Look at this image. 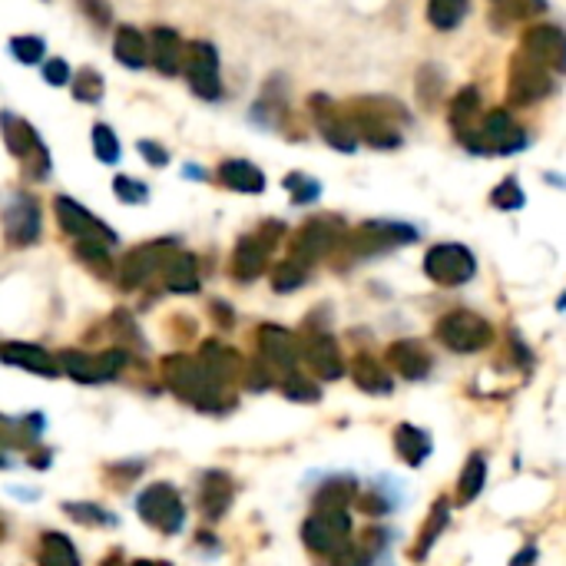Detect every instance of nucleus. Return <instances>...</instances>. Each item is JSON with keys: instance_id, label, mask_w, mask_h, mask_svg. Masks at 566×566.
<instances>
[{"instance_id": "nucleus-1", "label": "nucleus", "mask_w": 566, "mask_h": 566, "mask_svg": "<svg viewBox=\"0 0 566 566\" xmlns=\"http://www.w3.org/2000/svg\"><path fill=\"white\" fill-rule=\"evenodd\" d=\"M163 378H166V388L179 401H186L199 411L219 414V411L236 408V394L229 391V385H222L199 362V355H169V358H163Z\"/></svg>"}, {"instance_id": "nucleus-2", "label": "nucleus", "mask_w": 566, "mask_h": 566, "mask_svg": "<svg viewBox=\"0 0 566 566\" xmlns=\"http://www.w3.org/2000/svg\"><path fill=\"white\" fill-rule=\"evenodd\" d=\"M355 137L365 140L375 150H394L401 146V123H411L408 113L394 99H362L355 106V120H349Z\"/></svg>"}, {"instance_id": "nucleus-3", "label": "nucleus", "mask_w": 566, "mask_h": 566, "mask_svg": "<svg viewBox=\"0 0 566 566\" xmlns=\"http://www.w3.org/2000/svg\"><path fill=\"white\" fill-rule=\"evenodd\" d=\"M437 342L455 355H477L494 342V328L474 311H447L437 321Z\"/></svg>"}, {"instance_id": "nucleus-4", "label": "nucleus", "mask_w": 566, "mask_h": 566, "mask_svg": "<svg viewBox=\"0 0 566 566\" xmlns=\"http://www.w3.org/2000/svg\"><path fill=\"white\" fill-rule=\"evenodd\" d=\"M0 130H4V143H8V150L24 163V169H27V176L31 179H47L50 176V153H47V146L40 143V137H37V130L27 123V120H21L17 113H0Z\"/></svg>"}, {"instance_id": "nucleus-5", "label": "nucleus", "mask_w": 566, "mask_h": 566, "mask_svg": "<svg viewBox=\"0 0 566 566\" xmlns=\"http://www.w3.org/2000/svg\"><path fill=\"white\" fill-rule=\"evenodd\" d=\"M424 275L431 282L444 285V288H458V285H468L477 275V259L461 243H440V246L427 249Z\"/></svg>"}, {"instance_id": "nucleus-6", "label": "nucleus", "mask_w": 566, "mask_h": 566, "mask_svg": "<svg viewBox=\"0 0 566 566\" xmlns=\"http://www.w3.org/2000/svg\"><path fill=\"white\" fill-rule=\"evenodd\" d=\"M417 243V229L408 222H391V219H375V222H365L358 229L349 236V252L358 256V259H368V256H381V252H391L398 246H411Z\"/></svg>"}, {"instance_id": "nucleus-7", "label": "nucleus", "mask_w": 566, "mask_h": 566, "mask_svg": "<svg viewBox=\"0 0 566 566\" xmlns=\"http://www.w3.org/2000/svg\"><path fill=\"white\" fill-rule=\"evenodd\" d=\"M127 362H130L127 349H106V352H96V355H86V352H63V355H57V368L63 375H70L73 381H80V385L113 381L127 368Z\"/></svg>"}, {"instance_id": "nucleus-8", "label": "nucleus", "mask_w": 566, "mask_h": 566, "mask_svg": "<svg viewBox=\"0 0 566 566\" xmlns=\"http://www.w3.org/2000/svg\"><path fill=\"white\" fill-rule=\"evenodd\" d=\"M137 514L143 523L156 527L160 533H179L186 527V504L173 484H150L137 497Z\"/></svg>"}, {"instance_id": "nucleus-9", "label": "nucleus", "mask_w": 566, "mask_h": 566, "mask_svg": "<svg viewBox=\"0 0 566 566\" xmlns=\"http://www.w3.org/2000/svg\"><path fill=\"white\" fill-rule=\"evenodd\" d=\"M302 540L311 553L331 556L352 540V514L349 510H311L302 523Z\"/></svg>"}, {"instance_id": "nucleus-10", "label": "nucleus", "mask_w": 566, "mask_h": 566, "mask_svg": "<svg viewBox=\"0 0 566 566\" xmlns=\"http://www.w3.org/2000/svg\"><path fill=\"white\" fill-rule=\"evenodd\" d=\"M54 209H57L60 229H63L67 236H73L76 243H80V239H86V243H103V246H109V249L120 243V236L113 233L103 219H96L90 209H83L76 199H70V196H57V199H54Z\"/></svg>"}, {"instance_id": "nucleus-11", "label": "nucleus", "mask_w": 566, "mask_h": 566, "mask_svg": "<svg viewBox=\"0 0 566 566\" xmlns=\"http://www.w3.org/2000/svg\"><path fill=\"white\" fill-rule=\"evenodd\" d=\"M345 229H342V219H334V215H318L311 222H305L295 243H292V256L302 259L305 266L325 259L328 252L338 249V243H342Z\"/></svg>"}, {"instance_id": "nucleus-12", "label": "nucleus", "mask_w": 566, "mask_h": 566, "mask_svg": "<svg viewBox=\"0 0 566 566\" xmlns=\"http://www.w3.org/2000/svg\"><path fill=\"white\" fill-rule=\"evenodd\" d=\"M298 362H305L318 381H338L345 375V355L328 331H305L302 334Z\"/></svg>"}, {"instance_id": "nucleus-13", "label": "nucleus", "mask_w": 566, "mask_h": 566, "mask_svg": "<svg viewBox=\"0 0 566 566\" xmlns=\"http://www.w3.org/2000/svg\"><path fill=\"white\" fill-rule=\"evenodd\" d=\"M259 362L272 372V378H285L298 372V338L282 325L259 328Z\"/></svg>"}, {"instance_id": "nucleus-14", "label": "nucleus", "mask_w": 566, "mask_h": 566, "mask_svg": "<svg viewBox=\"0 0 566 566\" xmlns=\"http://www.w3.org/2000/svg\"><path fill=\"white\" fill-rule=\"evenodd\" d=\"M176 252V243L173 239H156V243H146V246H137L133 252H127V259L120 262L117 269V282L123 288H143L160 269L163 262Z\"/></svg>"}, {"instance_id": "nucleus-15", "label": "nucleus", "mask_w": 566, "mask_h": 566, "mask_svg": "<svg viewBox=\"0 0 566 566\" xmlns=\"http://www.w3.org/2000/svg\"><path fill=\"white\" fill-rule=\"evenodd\" d=\"M182 70L189 76V86L202 99H219L222 96V76H219V54L209 40H196L186 47Z\"/></svg>"}, {"instance_id": "nucleus-16", "label": "nucleus", "mask_w": 566, "mask_h": 566, "mask_svg": "<svg viewBox=\"0 0 566 566\" xmlns=\"http://www.w3.org/2000/svg\"><path fill=\"white\" fill-rule=\"evenodd\" d=\"M553 93V76L546 67L527 60L523 54L510 63V83H507V96L517 106H533L540 99H546Z\"/></svg>"}, {"instance_id": "nucleus-17", "label": "nucleus", "mask_w": 566, "mask_h": 566, "mask_svg": "<svg viewBox=\"0 0 566 566\" xmlns=\"http://www.w3.org/2000/svg\"><path fill=\"white\" fill-rule=\"evenodd\" d=\"M4 233L11 246H34L40 239V202L31 192H14L4 209Z\"/></svg>"}, {"instance_id": "nucleus-18", "label": "nucleus", "mask_w": 566, "mask_h": 566, "mask_svg": "<svg viewBox=\"0 0 566 566\" xmlns=\"http://www.w3.org/2000/svg\"><path fill=\"white\" fill-rule=\"evenodd\" d=\"M520 54H523L527 60H533V63H540V67L559 73V70L566 67V37H563V31L553 27V24H533V27L523 34V40H520Z\"/></svg>"}, {"instance_id": "nucleus-19", "label": "nucleus", "mask_w": 566, "mask_h": 566, "mask_svg": "<svg viewBox=\"0 0 566 566\" xmlns=\"http://www.w3.org/2000/svg\"><path fill=\"white\" fill-rule=\"evenodd\" d=\"M527 146L523 130L510 120L507 109H494L481 120V156H514Z\"/></svg>"}, {"instance_id": "nucleus-20", "label": "nucleus", "mask_w": 566, "mask_h": 566, "mask_svg": "<svg viewBox=\"0 0 566 566\" xmlns=\"http://www.w3.org/2000/svg\"><path fill=\"white\" fill-rule=\"evenodd\" d=\"M311 113H315V123H318V130H321L328 146L342 150V153H355L358 150V137H355L352 123L331 106V99L311 96Z\"/></svg>"}, {"instance_id": "nucleus-21", "label": "nucleus", "mask_w": 566, "mask_h": 566, "mask_svg": "<svg viewBox=\"0 0 566 566\" xmlns=\"http://www.w3.org/2000/svg\"><path fill=\"white\" fill-rule=\"evenodd\" d=\"M47 421L44 414L31 411V414H21V417H8L0 414V450H34L40 444V434H44Z\"/></svg>"}, {"instance_id": "nucleus-22", "label": "nucleus", "mask_w": 566, "mask_h": 566, "mask_svg": "<svg viewBox=\"0 0 566 566\" xmlns=\"http://www.w3.org/2000/svg\"><path fill=\"white\" fill-rule=\"evenodd\" d=\"M0 362L4 365H17L31 375H40V378H57L60 368H57V355H50L47 349L40 345H31V342H8L0 345Z\"/></svg>"}, {"instance_id": "nucleus-23", "label": "nucleus", "mask_w": 566, "mask_h": 566, "mask_svg": "<svg viewBox=\"0 0 566 566\" xmlns=\"http://www.w3.org/2000/svg\"><path fill=\"white\" fill-rule=\"evenodd\" d=\"M233 497H236V487H233V477L222 474V471H205L202 481H199V510L209 517V520H222L233 507Z\"/></svg>"}, {"instance_id": "nucleus-24", "label": "nucleus", "mask_w": 566, "mask_h": 566, "mask_svg": "<svg viewBox=\"0 0 566 566\" xmlns=\"http://www.w3.org/2000/svg\"><path fill=\"white\" fill-rule=\"evenodd\" d=\"M199 362H202L222 385H229V388H233V385L243 378V372H246V358H243L236 349L222 345V342H205L202 352H199Z\"/></svg>"}, {"instance_id": "nucleus-25", "label": "nucleus", "mask_w": 566, "mask_h": 566, "mask_svg": "<svg viewBox=\"0 0 566 566\" xmlns=\"http://www.w3.org/2000/svg\"><path fill=\"white\" fill-rule=\"evenodd\" d=\"M146 44H150V60H153V67H156L163 76H176V73L182 70L186 47H182V40H179L176 31L156 27V31L146 37Z\"/></svg>"}, {"instance_id": "nucleus-26", "label": "nucleus", "mask_w": 566, "mask_h": 566, "mask_svg": "<svg viewBox=\"0 0 566 566\" xmlns=\"http://www.w3.org/2000/svg\"><path fill=\"white\" fill-rule=\"evenodd\" d=\"M219 182L233 192H246V196H259L266 192V173L249 163V160H225L219 166Z\"/></svg>"}, {"instance_id": "nucleus-27", "label": "nucleus", "mask_w": 566, "mask_h": 566, "mask_svg": "<svg viewBox=\"0 0 566 566\" xmlns=\"http://www.w3.org/2000/svg\"><path fill=\"white\" fill-rule=\"evenodd\" d=\"M269 266V246L259 236H243L233 252V275L239 282H256Z\"/></svg>"}, {"instance_id": "nucleus-28", "label": "nucleus", "mask_w": 566, "mask_h": 566, "mask_svg": "<svg viewBox=\"0 0 566 566\" xmlns=\"http://www.w3.org/2000/svg\"><path fill=\"white\" fill-rule=\"evenodd\" d=\"M388 362L408 381H424L431 375V355L424 352L421 342H394L388 349Z\"/></svg>"}, {"instance_id": "nucleus-29", "label": "nucleus", "mask_w": 566, "mask_h": 566, "mask_svg": "<svg viewBox=\"0 0 566 566\" xmlns=\"http://www.w3.org/2000/svg\"><path fill=\"white\" fill-rule=\"evenodd\" d=\"M394 450H398V458L408 464V468H421L427 458H431V450H434V440L424 427L417 424H398L394 427Z\"/></svg>"}, {"instance_id": "nucleus-30", "label": "nucleus", "mask_w": 566, "mask_h": 566, "mask_svg": "<svg viewBox=\"0 0 566 566\" xmlns=\"http://www.w3.org/2000/svg\"><path fill=\"white\" fill-rule=\"evenodd\" d=\"M160 272H163V282H166L169 292H176V295H192V292H199V262H196V256L176 249V252L163 262Z\"/></svg>"}, {"instance_id": "nucleus-31", "label": "nucleus", "mask_w": 566, "mask_h": 566, "mask_svg": "<svg viewBox=\"0 0 566 566\" xmlns=\"http://www.w3.org/2000/svg\"><path fill=\"white\" fill-rule=\"evenodd\" d=\"M355 497H358V481L352 474H334L318 487L311 510H349Z\"/></svg>"}, {"instance_id": "nucleus-32", "label": "nucleus", "mask_w": 566, "mask_h": 566, "mask_svg": "<svg viewBox=\"0 0 566 566\" xmlns=\"http://www.w3.org/2000/svg\"><path fill=\"white\" fill-rule=\"evenodd\" d=\"M352 378L365 394H391L394 381L388 375V368L375 358V355H355L352 362Z\"/></svg>"}, {"instance_id": "nucleus-33", "label": "nucleus", "mask_w": 566, "mask_h": 566, "mask_svg": "<svg viewBox=\"0 0 566 566\" xmlns=\"http://www.w3.org/2000/svg\"><path fill=\"white\" fill-rule=\"evenodd\" d=\"M113 54H117V60L123 67H130V70H140V67L150 63V44H146V37L137 27H130V24L117 31V40H113Z\"/></svg>"}, {"instance_id": "nucleus-34", "label": "nucleus", "mask_w": 566, "mask_h": 566, "mask_svg": "<svg viewBox=\"0 0 566 566\" xmlns=\"http://www.w3.org/2000/svg\"><path fill=\"white\" fill-rule=\"evenodd\" d=\"M37 566H80V553H76V546H73V540L67 533L47 530L40 536Z\"/></svg>"}, {"instance_id": "nucleus-35", "label": "nucleus", "mask_w": 566, "mask_h": 566, "mask_svg": "<svg viewBox=\"0 0 566 566\" xmlns=\"http://www.w3.org/2000/svg\"><path fill=\"white\" fill-rule=\"evenodd\" d=\"M484 487H487V458L481 455V450H474L471 461H468V468H464L461 477H458V504H461V507L474 504V500L481 497Z\"/></svg>"}, {"instance_id": "nucleus-36", "label": "nucleus", "mask_w": 566, "mask_h": 566, "mask_svg": "<svg viewBox=\"0 0 566 566\" xmlns=\"http://www.w3.org/2000/svg\"><path fill=\"white\" fill-rule=\"evenodd\" d=\"M447 523H450V500H437L434 507H431V517L424 520V527H421V533H417V546H414V559H424L427 553H431V546L440 540V533L447 530Z\"/></svg>"}, {"instance_id": "nucleus-37", "label": "nucleus", "mask_w": 566, "mask_h": 566, "mask_svg": "<svg viewBox=\"0 0 566 566\" xmlns=\"http://www.w3.org/2000/svg\"><path fill=\"white\" fill-rule=\"evenodd\" d=\"M471 0H427V21L437 31H455L468 17Z\"/></svg>"}, {"instance_id": "nucleus-38", "label": "nucleus", "mask_w": 566, "mask_h": 566, "mask_svg": "<svg viewBox=\"0 0 566 566\" xmlns=\"http://www.w3.org/2000/svg\"><path fill=\"white\" fill-rule=\"evenodd\" d=\"M63 510L76 520V523H86V527H120V517L103 510L99 504H90V500H67Z\"/></svg>"}, {"instance_id": "nucleus-39", "label": "nucleus", "mask_w": 566, "mask_h": 566, "mask_svg": "<svg viewBox=\"0 0 566 566\" xmlns=\"http://www.w3.org/2000/svg\"><path fill=\"white\" fill-rule=\"evenodd\" d=\"M308 269H311V266H305L302 259L288 256L285 262H279V266L272 269V288H275V292H295V288H302L305 279H308Z\"/></svg>"}, {"instance_id": "nucleus-40", "label": "nucleus", "mask_w": 566, "mask_h": 566, "mask_svg": "<svg viewBox=\"0 0 566 566\" xmlns=\"http://www.w3.org/2000/svg\"><path fill=\"white\" fill-rule=\"evenodd\" d=\"M279 388H282V394H285L288 401H298V404H315V401L321 398V388H318L311 378L298 375V372L279 378Z\"/></svg>"}, {"instance_id": "nucleus-41", "label": "nucleus", "mask_w": 566, "mask_h": 566, "mask_svg": "<svg viewBox=\"0 0 566 566\" xmlns=\"http://www.w3.org/2000/svg\"><path fill=\"white\" fill-rule=\"evenodd\" d=\"M355 500H358L362 514H368V517H385V514H391V510L398 507L401 494H391V487H381V484H378V487L358 494Z\"/></svg>"}, {"instance_id": "nucleus-42", "label": "nucleus", "mask_w": 566, "mask_h": 566, "mask_svg": "<svg viewBox=\"0 0 566 566\" xmlns=\"http://www.w3.org/2000/svg\"><path fill=\"white\" fill-rule=\"evenodd\" d=\"M375 553H378V543H355V540H349L342 550H334L328 559H331V566H372Z\"/></svg>"}, {"instance_id": "nucleus-43", "label": "nucleus", "mask_w": 566, "mask_h": 566, "mask_svg": "<svg viewBox=\"0 0 566 566\" xmlns=\"http://www.w3.org/2000/svg\"><path fill=\"white\" fill-rule=\"evenodd\" d=\"M93 153H96V160L106 163V166L120 163V140H117V133H113L106 123H96V127H93Z\"/></svg>"}, {"instance_id": "nucleus-44", "label": "nucleus", "mask_w": 566, "mask_h": 566, "mask_svg": "<svg viewBox=\"0 0 566 566\" xmlns=\"http://www.w3.org/2000/svg\"><path fill=\"white\" fill-rule=\"evenodd\" d=\"M76 259H80L83 266H90L93 272H99V275H109V272H113L109 246H103V243H86V239H80V243H76Z\"/></svg>"}, {"instance_id": "nucleus-45", "label": "nucleus", "mask_w": 566, "mask_h": 566, "mask_svg": "<svg viewBox=\"0 0 566 566\" xmlns=\"http://www.w3.org/2000/svg\"><path fill=\"white\" fill-rule=\"evenodd\" d=\"M70 83H73V96L80 103H99L103 99L106 83H103V76L96 70H80L76 76H70Z\"/></svg>"}, {"instance_id": "nucleus-46", "label": "nucleus", "mask_w": 566, "mask_h": 566, "mask_svg": "<svg viewBox=\"0 0 566 566\" xmlns=\"http://www.w3.org/2000/svg\"><path fill=\"white\" fill-rule=\"evenodd\" d=\"M285 189L292 192V202H295V205H311V202H318V196H321L318 179H311V176H305V173H288V176H285Z\"/></svg>"}, {"instance_id": "nucleus-47", "label": "nucleus", "mask_w": 566, "mask_h": 566, "mask_svg": "<svg viewBox=\"0 0 566 566\" xmlns=\"http://www.w3.org/2000/svg\"><path fill=\"white\" fill-rule=\"evenodd\" d=\"M491 202H494V209H504V212H514V209H523V202H527V196H523V189H520V182L510 176V179H504L494 192H491Z\"/></svg>"}, {"instance_id": "nucleus-48", "label": "nucleus", "mask_w": 566, "mask_h": 566, "mask_svg": "<svg viewBox=\"0 0 566 566\" xmlns=\"http://www.w3.org/2000/svg\"><path fill=\"white\" fill-rule=\"evenodd\" d=\"M44 50H47L44 37H34V34H24V37H14V40H11V54H14L21 63H27V67L40 63V60H44Z\"/></svg>"}, {"instance_id": "nucleus-49", "label": "nucleus", "mask_w": 566, "mask_h": 566, "mask_svg": "<svg viewBox=\"0 0 566 566\" xmlns=\"http://www.w3.org/2000/svg\"><path fill=\"white\" fill-rule=\"evenodd\" d=\"M113 192H117V199L127 202V205H140V202L150 199V189L143 182H137L133 176H117V179H113Z\"/></svg>"}, {"instance_id": "nucleus-50", "label": "nucleus", "mask_w": 566, "mask_h": 566, "mask_svg": "<svg viewBox=\"0 0 566 566\" xmlns=\"http://www.w3.org/2000/svg\"><path fill=\"white\" fill-rule=\"evenodd\" d=\"M44 80L50 83V86H63V83H70V63L67 60H47L44 63Z\"/></svg>"}, {"instance_id": "nucleus-51", "label": "nucleus", "mask_w": 566, "mask_h": 566, "mask_svg": "<svg viewBox=\"0 0 566 566\" xmlns=\"http://www.w3.org/2000/svg\"><path fill=\"white\" fill-rule=\"evenodd\" d=\"M137 146H140V153L146 156V163H150V166L163 169V166L169 163V153H166V150H163L160 143H153V140H140Z\"/></svg>"}, {"instance_id": "nucleus-52", "label": "nucleus", "mask_w": 566, "mask_h": 566, "mask_svg": "<svg viewBox=\"0 0 566 566\" xmlns=\"http://www.w3.org/2000/svg\"><path fill=\"white\" fill-rule=\"evenodd\" d=\"M80 4H83V11H86L99 27H106V24H109V8L103 4V0H80Z\"/></svg>"}, {"instance_id": "nucleus-53", "label": "nucleus", "mask_w": 566, "mask_h": 566, "mask_svg": "<svg viewBox=\"0 0 566 566\" xmlns=\"http://www.w3.org/2000/svg\"><path fill=\"white\" fill-rule=\"evenodd\" d=\"M536 563V546L533 543H527L517 556H510V566H533Z\"/></svg>"}, {"instance_id": "nucleus-54", "label": "nucleus", "mask_w": 566, "mask_h": 566, "mask_svg": "<svg viewBox=\"0 0 566 566\" xmlns=\"http://www.w3.org/2000/svg\"><path fill=\"white\" fill-rule=\"evenodd\" d=\"M50 458H54L50 450H40V455L34 450V455H31V468H40L44 471V468H50Z\"/></svg>"}, {"instance_id": "nucleus-55", "label": "nucleus", "mask_w": 566, "mask_h": 566, "mask_svg": "<svg viewBox=\"0 0 566 566\" xmlns=\"http://www.w3.org/2000/svg\"><path fill=\"white\" fill-rule=\"evenodd\" d=\"M182 173H186L189 179H205V169H202V166H192V163H189V166H186Z\"/></svg>"}, {"instance_id": "nucleus-56", "label": "nucleus", "mask_w": 566, "mask_h": 566, "mask_svg": "<svg viewBox=\"0 0 566 566\" xmlns=\"http://www.w3.org/2000/svg\"><path fill=\"white\" fill-rule=\"evenodd\" d=\"M130 566H173V563H163V559H137Z\"/></svg>"}, {"instance_id": "nucleus-57", "label": "nucleus", "mask_w": 566, "mask_h": 566, "mask_svg": "<svg viewBox=\"0 0 566 566\" xmlns=\"http://www.w3.org/2000/svg\"><path fill=\"white\" fill-rule=\"evenodd\" d=\"M8 468H14V461H11L8 450H0V471H8Z\"/></svg>"}]
</instances>
